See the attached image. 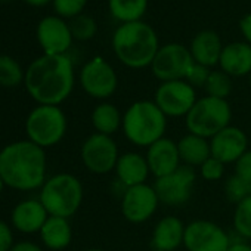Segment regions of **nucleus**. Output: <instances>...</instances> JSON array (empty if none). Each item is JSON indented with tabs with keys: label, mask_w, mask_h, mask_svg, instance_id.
Listing matches in <instances>:
<instances>
[{
	"label": "nucleus",
	"mask_w": 251,
	"mask_h": 251,
	"mask_svg": "<svg viewBox=\"0 0 251 251\" xmlns=\"http://www.w3.org/2000/svg\"><path fill=\"white\" fill-rule=\"evenodd\" d=\"M121 129L129 142L150 148L164 138L167 117L154 100H138L126 109Z\"/></svg>",
	"instance_id": "nucleus-4"
},
{
	"label": "nucleus",
	"mask_w": 251,
	"mask_h": 251,
	"mask_svg": "<svg viewBox=\"0 0 251 251\" xmlns=\"http://www.w3.org/2000/svg\"><path fill=\"white\" fill-rule=\"evenodd\" d=\"M83 200V186L80 180L68 173H61L49 179L42 191L40 202L50 216H73Z\"/></svg>",
	"instance_id": "nucleus-6"
},
{
	"label": "nucleus",
	"mask_w": 251,
	"mask_h": 251,
	"mask_svg": "<svg viewBox=\"0 0 251 251\" xmlns=\"http://www.w3.org/2000/svg\"><path fill=\"white\" fill-rule=\"evenodd\" d=\"M210 73L211 71L208 70V67H204V65L195 62L191 67V70L188 71V74L185 77V81L189 83L194 89L195 87H204L205 83H207V78H208Z\"/></svg>",
	"instance_id": "nucleus-34"
},
{
	"label": "nucleus",
	"mask_w": 251,
	"mask_h": 251,
	"mask_svg": "<svg viewBox=\"0 0 251 251\" xmlns=\"http://www.w3.org/2000/svg\"><path fill=\"white\" fill-rule=\"evenodd\" d=\"M120 158L118 147L111 136L93 133L81 147V160L87 170L96 175H106L115 170Z\"/></svg>",
	"instance_id": "nucleus-11"
},
{
	"label": "nucleus",
	"mask_w": 251,
	"mask_h": 251,
	"mask_svg": "<svg viewBox=\"0 0 251 251\" xmlns=\"http://www.w3.org/2000/svg\"><path fill=\"white\" fill-rule=\"evenodd\" d=\"M232 223L235 232L241 238L251 239V197L236 204Z\"/></svg>",
	"instance_id": "nucleus-28"
},
{
	"label": "nucleus",
	"mask_w": 251,
	"mask_h": 251,
	"mask_svg": "<svg viewBox=\"0 0 251 251\" xmlns=\"http://www.w3.org/2000/svg\"><path fill=\"white\" fill-rule=\"evenodd\" d=\"M48 220V211L39 201H25L17 205L12 214L14 225L23 232H36L43 227Z\"/></svg>",
	"instance_id": "nucleus-23"
},
{
	"label": "nucleus",
	"mask_w": 251,
	"mask_h": 251,
	"mask_svg": "<svg viewBox=\"0 0 251 251\" xmlns=\"http://www.w3.org/2000/svg\"><path fill=\"white\" fill-rule=\"evenodd\" d=\"M37 40L45 55H65L73 43V34L61 17H46L37 25Z\"/></svg>",
	"instance_id": "nucleus-15"
},
{
	"label": "nucleus",
	"mask_w": 251,
	"mask_h": 251,
	"mask_svg": "<svg viewBox=\"0 0 251 251\" xmlns=\"http://www.w3.org/2000/svg\"><path fill=\"white\" fill-rule=\"evenodd\" d=\"M25 78L21 65L8 55H0V84L6 87H14Z\"/></svg>",
	"instance_id": "nucleus-29"
},
{
	"label": "nucleus",
	"mask_w": 251,
	"mask_h": 251,
	"mask_svg": "<svg viewBox=\"0 0 251 251\" xmlns=\"http://www.w3.org/2000/svg\"><path fill=\"white\" fill-rule=\"evenodd\" d=\"M250 86H251V73H250Z\"/></svg>",
	"instance_id": "nucleus-43"
},
{
	"label": "nucleus",
	"mask_w": 251,
	"mask_h": 251,
	"mask_svg": "<svg viewBox=\"0 0 251 251\" xmlns=\"http://www.w3.org/2000/svg\"><path fill=\"white\" fill-rule=\"evenodd\" d=\"M177 148L180 160L189 167H201L211 157L210 141L194 133L185 135L177 142Z\"/></svg>",
	"instance_id": "nucleus-22"
},
{
	"label": "nucleus",
	"mask_w": 251,
	"mask_h": 251,
	"mask_svg": "<svg viewBox=\"0 0 251 251\" xmlns=\"http://www.w3.org/2000/svg\"><path fill=\"white\" fill-rule=\"evenodd\" d=\"M195 64L191 50L179 43H169L158 49L151 70L152 74L164 81H175V80H185L188 71Z\"/></svg>",
	"instance_id": "nucleus-8"
},
{
	"label": "nucleus",
	"mask_w": 251,
	"mask_h": 251,
	"mask_svg": "<svg viewBox=\"0 0 251 251\" xmlns=\"http://www.w3.org/2000/svg\"><path fill=\"white\" fill-rule=\"evenodd\" d=\"M111 15L123 24L141 21L147 12L148 0H109Z\"/></svg>",
	"instance_id": "nucleus-26"
},
{
	"label": "nucleus",
	"mask_w": 251,
	"mask_h": 251,
	"mask_svg": "<svg viewBox=\"0 0 251 251\" xmlns=\"http://www.w3.org/2000/svg\"><path fill=\"white\" fill-rule=\"evenodd\" d=\"M11 251H42V250L31 242H21V244L15 245Z\"/></svg>",
	"instance_id": "nucleus-39"
},
{
	"label": "nucleus",
	"mask_w": 251,
	"mask_h": 251,
	"mask_svg": "<svg viewBox=\"0 0 251 251\" xmlns=\"http://www.w3.org/2000/svg\"><path fill=\"white\" fill-rule=\"evenodd\" d=\"M56 14L62 18H74L81 14L87 0H52Z\"/></svg>",
	"instance_id": "nucleus-32"
},
{
	"label": "nucleus",
	"mask_w": 251,
	"mask_h": 251,
	"mask_svg": "<svg viewBox=\"0 0 251 251\" xmlns=\"http://www.w3.org/2000/svg\"><path fill=\"white\" fill-rule=\"evenodd\" d=\"M197 175L194 167L180 166L173 173L155 179L154 189L160 202L167 207H180L186 204L192 195Z\"/></svg>",
	"instance_id": "nucleus-9"
},
{
	"label": "nucleus",
	"mask_w": 251,
	"mask_h": 251,
	"mask_svg": "<svg viewBox=\"0 0 251 251\" xmlns=\"http://www.w3.org/2000/svg\"><path fill=\"white\" fill-rule=\"evenodd\" d=\"M204 89L207 92V96H213L217 99H226L232 92V80L222 70H216V71L210 73Z\"/></svg>",
	"instance_id": "nucleus-27"
},
{
	"label": "nucleus",
	"mask_w": 251,
	"mask_h": 251,
	"mask_svg": "<svg viewBox=\"0 0 251 251\" xmlns=\"http://www.w3.org/2000/svg\"><path fill=\"white\" fill-rule=\"evenodd\" d=\"M24 2H27L31 6H45L50 2V0H24Z\"/></svg>",
	"instance_id": "nucleus-40"
},
{
	"label": "nucleus",
	"mask_w": 251,
	"mask_h": 251,
	"mask_svg": "<svg viewBox=\"0 0 251 251\" xmlns=\"http://www.w3.org/2000/svg\"><path fill=\"white\" fill-rule=\"evenodd\" d=\"M211 157L225 164L236 163L248 151V138L244 130L235 126H227L210 139Z\"/></svg>",
	"instance_id": "nucleus-16"
},
{
	"label": "nucleus",
	"mask_w": 251,
	"mask_h": 251,
	"mask_svg": "<svg viewBox=\"0 0 251 251\" xmlns=\"http://www.w3.org/2000/svg\"><path fill=\"white\" fill-rule=\"evenodd\" d=\"M92 124L96 129V133L111 136L123 124V115L118 108L109 102L99 103L92 112Z\"/></svg>",
	"instance_id": "nucleus-25"
},
{
	"label": "nucleus",
	"mask_w": 251,
	"mask_h": 251,
	"mask_svg": "<svg viewBox=\"0 0 251 251\" xmlns=\"http://www.w3.org/2000/svg\"><path fill=\"white\" fill-rule=\"evenodd\" d=\"M81 87L95 99H106L114 95L118 86V78L114 68L102 58L89 61L80 73Z\"/></svg>",
	"instance_id": "nucleus-14"
},
{
	"label": "nucleus",
	"mask_w": 251,
	"mask_h": 251,
	"mask_svg": "<svg viewBox=\"0 0 251 251\" xmlns=\"http://www.w3.org/2000/svg\"><path fill=\"white\" fill-rule=\"evenodd\" d=\"M150 173L151 172L147 158L138 152H126L120 155L115 166L117 179L120 183L124 185V188L145 183Z\"/></svg>",
	"instance_id": "nucleus-20"
},
{
	"label": "nucleus",
	"mask_w": 251,
	"mask_h": 251,
	"mask_svg": "<svg viewBox=\"0 0 251 251\" xmlns=\"http://www.w3.org/2000/svg\"><path fill=\"white\" fill-rule=\"evenodd\" d=\"M154 102L166 117H186L197 102V95L185 80L164 81L158 86Z\"/></svg>",
	"instance_id": "nucleus-12"
},
{
	"label": "nucleus",
	"mask_w": 251,
	"mask_h": 251,
	"mask_svg": "<svg viewBox=\"0 0 251 251\" xmlns=\"http://www.w3.org/2000/svg\"><path fill=\"white\" fill-rule=\"evenodd\" d=\"M239 28H241V31H242V34H244V37H245L247 43H250V45H251V14L245 15V17L241 20V23H239Z\"/></svg>",
	"instance_id": "nucleus-37"
},
{
	"label": "nucleus",
	"mask_w": 251,
	"mask_h": 251,
	"mask_svg": "<svg viewBox=\"0 0 251 251\" xmlns=\"http://www.w3.org/2000/svg\"><path fill=\"white\" fill-rule=\"evenodd\" d=\"M86 251H105V250H100V248H90V250H86Z\"/></svg>",
	"instance_id": "nucleus-41"
},
{
	"label": "nucleus",
	"mask_w": 251,
	"mask_h": 251,
	"mask_svg": "<svg viewBox=\"0 0 251 251\" xmlns=\"http://www.w3.org/2000/svg\"><path fill=\"white\" fill-rule=\"evenodd\" d=\"M185 225L176 216L163 217L154 227L152 247L154 251H175L183 244Z\"/></svg>",
	"instance_id": "nucleus-19"
},
{
	"label": "nucleus",
	"mask_w": 251,
	"mask_h": 251,
	"mask_svg": "<svg viewBox=\"0 0 251 251\" xmlns=\"http://www.w3.org/2000/svg\"><path fill=\"white\" fill-rule=\"evenodd\" d=\"M227 251H251V245L245 241H235L230 244Z\"/></svg>",
	"instance_id": "nucleus-38"
},
{
	"label": "nucleus",
	"mask_w": 251,
	"mask_h": 251,
	"mask_svg": "<svg viewBox=\"0 0 251 251\" xmlns=\"http://www.w3.org/2000/svg\"><path fill=\"white\" fill-rule=\"evenodd\" d=\"M115 56L135 70L151 67L160 46L154 28L142 21L121 24L112 36Z\"/></svg>",
	"instance_id": "nucleus-3"
},
{
	"label": "nucleus",
	"mask_w": 251,
	"mask_h": 251,
	"mask_svg": "<svg viewBox=\"0 0 251 251\" xmlns=\"http://www.w3.org/2000/svg\"><path fill=\"white\" fill-rule=\"evenodd\" d=\"M225 163H222L220 160L210 157L200 169H201V176L208 180V182H214V180H220L225 175Z\"/></svg>",
	"instance_id": "nucleus-33"
},
{
	"label": "nucleus",
	"mask_w": 251,
	"mask_h": 251,
	"mask_svg": "<svg viewBox=\"0 0 251 251\" xmlns=\"http://www.w3.org/2000/svg\"><path fill=\"white\" fill-rule=\"evenodd\" d=\"M46 157L34 142H17L0 152V177L15 189H36L45 180Z\"/></svg>",
	"instance_id": "nucleus-2"
},
{
	"label": "nucleus",
	"mask_w": 251,
	"mask_h": 251,
	"mask_svg": "<svg viewBox=\"0 0 251 251\" xmlns=\"http://www.w3.org/2000/svg\"><path fill=\"white\" fill-rule=\"evenodd\" d=\"M191 55L197 64H201L204 67H213L219 64L223 46L220 37L211 31V30H204L200 31L191 43Z\"/></svg>",
	"instance_id": "nucleus-21"
},
{
	"label": "nucleus",
	"mask_w": 251,
	"mask_h": 251,
	"mask_svg": "<svg viewBox=\"0 0 251 251\" xmlns=\"http://www.w3.org/2000/svg\"><path fill=\"white\" fill-rule=\"evenodd\" d=\"M225 195L229 201L238 204L245 198L251 197V183L245 182L236 175H232L225 183Z\"/></svg>",
	"instance_id": "nucleus-31"
},
{
	"label": "nucleus",
	"mask_w": 251,
	"mask_h": 251,
	"mask_svg": "<svg viewBox=\"0 0 251 251\" xmlns=\"http://www.w3.org/2000/svg\"><path fill=\"white\" fill-rule=\"evenodd\" d=\"M235 175L251 183V151H247L236 163H235Z\"/></svg>",
	"instance_id": "nucleus-35"
},
{
	"label": "nucleus",
	"mask_w": 251,
	"mask_h": 251,
	"mask_svg": "<svg viewBox=\"0 0 251 251\" xmlns=\"http://www.w3.org/2000/svg\"><path fill=\"white\" fill-rule=\"evenodd\" d=\"M160 204L154 186L147 183L126 188L121 197V213L130 223H144L152 217Z\"/></svg>",
	"instance_id": "nucleus-13"
},
{
	"label": "nucleus",
	"mask_w": 251,
	"mask_h": 251,
	"mask_svg": "<svg viewBox=\"0 0 251 251\" xmlns=\"http://www.w3.org/2000/svg\"><path fill=\"white\" fill-rule=\"evenodd\" d=\"M42 239L50 250H62L71 242V226L65 217L50 216L40 229Z\"/></svg>",
	"instance_id": "nucleus-24"
},
{
	"label": "nucleus",
	"mask_w": 251,
	"mask_h": 251,
	"mask_svg": "<svg viewBox=\"0 0 251 251\" xmlns=\"http://www.w3.org/2000/svg\"><path fill=\"white\" fill-rule=\"evenodd\" d=\"M2 2H8V0H2Z\"/></svg>",
	"instance_id": "nucleus-44"
},
{
	"label": "nucleus",
	"mask_w": 251,
	"mask_h": 251,
	"mask_svg": "<svg viewBox=\"0 0 251 251\" xmlns=\"http://www.w3.org/2000/svg\"><path fill=\"white\" fill-rule=\"evenodd\" d=\"M67 130V118L56 105H40L27 120V133L36 145L45 148L58 144Z\"/></svg>",
	"instance_id": "nucleus-7"
},
{
	"label": "nucleus",
	"mask_w": 251,
	"mask_h": 251,
	"mask_svg": "<svg viewBox=\"0 0 251 251\" xmlns=\"http://www.w3.org/2000/svg\"><path fill=\"white\" fill-rule=\"evenodd\" d=\"M230 244L227 232L214 222L194 220L185 227L183 245L188 251H227Z\"/></svg>",
	"instance_id": "nucleus-10"
},
{
	"label": "nucleus",
	"mask_w": 251,
	"mask_h": 251,
	"mask_svg": "<svg viewBox=\"0 0 251 251\" xmlns=\"http://www.w3.org/2000/svg\"><path fill=\"white\" fill-rule=\"evenodd\" d=\"M2 188H3V179L0 177V191H2Z\"/></svg>",
	"instance_id": "nucleus-42"
},
{
	"label": "nucleus",
	"mask_w": 251,
	"mask_h": 251,
	"mask_svg": "<svg viewBox=\"0 0 251 251\" xmlns=\"http://www.w3.org/2000/svg\"><path fill=\"white\" fill-rule=\"evenodd\" d=\"M145 158L150 166V172L155 176V179L167 176L182 166L177 142L169 138H161L152 144L148 148Z\"/></svg>",
	"instance_id": "nucleus-17"
},
{
	"label": "nucleus",
	"mask_w": 251,
	"mask_h": 251,
	"mask_svg": "<svg viewBox=\"0 0 251 251\" xmlns=\"http://www.w3.org/2000/svg\"><path fill=\"white\" fill-rule=\"evenodd\" d=\"M219 65L229 77H244L251 73V45L235 42L223 48Z\"/></svg>",
	"instance_id": "nucleus-18"
},
{
	"label": "nucleus",
	"mask_w": 251,
	"mask_h": 251,
	"mask_svg": "<svg viewBox=\"0 0 251 251\" xmlns=\"http://www.w3.org/2000/svg\"><path fill=\"white\" fill-rule=\"evenodd\" d=\"M68 27L73 34V39H77V40H90L96 34V30H98L95 20L90 15H84V14H80L71 18Z\"/></svg>",
	"instance_id": "nucleus-30"
},
{
	"label": "nucleus",
	"mask_w": 251,
	"mask_h": 251,
	"mask_svg": "<svg viewBox=\"0 0 251 251\" xmlns=\"http://www.w3.org/2000/svg\"><path fill=\"white\" fill-rule=\"evenodd\" d=\"M28 93L42 105L64 102L74 87V68L67 55H43L25 73Z\"/></svg>",
	"instance_id": "nucleus-1"
},
{
	"label": "nucleus",
	"mask_w": 251,
	"mask_h": 251,
	"mask_svg": "<svg viewBox=\"0 0 251 251\" xmlns=\"http://www.w3.org/2000/svg\"><path fill=\"white\" fill-rule=\"evenodd\" d=\"M12 245V233L6 223L0 222V251H8Z\"/></svg>",
	"instance_id": "nucleus-36"
},
{
	"label": "nucleus",
	"mask_w": 251,
	"mask_h": 251,
	"mask_svg": "<svg viewBox=\"0 0 251 251\" xmlns=\"http://www.w3.org/2000/svg\"><path fill=\"white\" fill-rule=\"evenodd\" d=\"M230 118L232 109L226 99L204 96L197 99L185 117V124L189 133L211 139L219 132L226 129L227 126H230Z\"/></svg>",
	"instance_id": "nucleus-5"
}]
</instances>
